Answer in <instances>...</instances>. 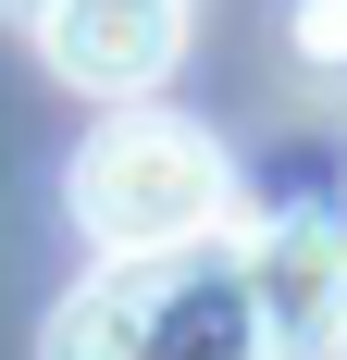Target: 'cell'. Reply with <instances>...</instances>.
<instances>
[{
	"mask_svg": "<svg viewBox=\"0 0 347 360\" xmlns=\"http://www.w3.org/2000/svg\"><path fill=\"white\" fill-rule=\"evenodd\" d=\"M50 360H285L248 286V249H162V261H112L50 311L37 335Z\"/></svg>",
	"mask_w": 347,
	"mask_h": 360,
	"instance_id": "1",
	"label": "cell"
},
{
	"mask_svg": "<svg viewBox=\"0 0 347 360\" xmlns=\"http://www.w3.org/2000/svg\"><path fill=\"white\" fill-rule=\"evenodd\" d=\"M74 224L100 236V261H162V249H199L211 224H223V149H211L186 112L124 100L100 137L74 149Z\"/></svg>",
	"mask_w": 347,
	"mask_h": 360,
	"instance_id": "2",
	"label": "cell"
},
{
	"mask_svg": "<svg viewBox=\"0 0 347 360\" xmlns=\"http://www.w3.org/2000/svg\"><path fill=\"white\" fill-rule=\"evenodd\" d=\"M37 50H50V75L63 87H87V100H149L174 63H186V0H50L37 13Z\"/></svg>",
	"mask_w": 347,
	"mask_h": 360,
	"instance_id": "3",
	"label": "cell"
},
{
	"mask_svg": "<svg viewBox=\"0 0 347 360\" xmlns=\"http://www.w3.org/2000/svg\"><path fill=\"white\" fill-rule=\"evenodd\" d=\"M248 286H261V323L285 360H310L322 335H347V224L285 212L261 249H248Z\"/></svg>",
	"mask_w": 347,
	"mask_h": 360,
	"instance_id": "4",
	"label": "cell"
},
{
	"mask_svg": "<svg viewBox=\"0 0 347 360\" xmlns=\"http://www.w3.org/2000/svg\"><path fill=\"white\" fill-rule=\"evenodd\" d=\"M298 50L347 75V0H298Z\"/></svg>",
	"mask_w": 347,
	"mask_h": 360,
	"instance_id": "5",
	"label": "cell"
},
{
	"mask_svg": "<svg viewBox=\"0 0 347 360\" xmlns=\"http://www.w3.org/2000/svg\"><path fill=\"white\" fill-rule=\"evenodd\" d=\"M0 13H13V25H37V13H50V0H0Z\"/></svg>",
	"mask_w": 347,
	"mask_h": 360,
	"instance_id": "6",
	"label": "cell"
}]
</instances>
